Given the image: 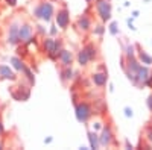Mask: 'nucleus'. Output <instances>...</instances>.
<instances>
[{
	"label": "nucleus",
	"instance_id": "nucleus-1",
	"mask_svg": "<svg viewBox=\"0 0 152 150\" xmlns=\"http://www.w3.org/2000/svg\"><path fill=\"white\" fill-rule=\"evenodd\" d=\"M62 49L64 47H62V41L59 38L56 40L53 36H47L43 40V50L50 61H58V56Z\"/></svg>",
	"mask_w": 152,
	"mask_h": 150
},
{
	"label": "nucleus",
	"instance_id": "nucleus-2",
	"mask_svg": "<svg viewBox=\"0 0 152 150\" xmlns=\"http://www.w3.org/2000/svg\"><path fill=\"white\" fill-rule=\"evenodd\" d=\"M32 14H34L35 18L49 23L50 20L53 18V15H55V6H53L52 2H46V0H44V2H40L34 8Z\"/></svg>",
	"mask_w": 152,
	"mask_h": 150
},
{
	"label": "nucleus",
	"instance_id": "nucleus-3",
	"mask_svg": "<svg viewBox=\"0 0 152 150\" xmlns=\"http://www.w3.org/2000/svg\"><path fill=\"white\" fill-rule=\"evenodd\" d=\"M35 40V28L29 21L20 23V30H18V41L24 46H29Z\"/></svg>",
	"mask_w": 152,
	"mask_h": 150
},
{
	"label": "nucleus",
	"instance_id": "nucleus-4",
	"mask_svg": "<svg viewBox=\"0 0 152 150\" xmlns=\"http://www.w3.org/2000/svg\"><path fill=\"white\" fill-rule=\"evenodd\" d=\"M94 9L104 23L111 20V3L110 0H94Z\"/></svg>",
	"mask_w": 152,
	"mask_h": 150
},
{
	"label": "nucleus",
	"instance_id": "nucleus-5",
	"mask_svg": "<svg viewBox=\"0 0 152 150\" xmlns=\"http://www.w3.org/2000/svg\"><path fill=\"white\" fill-rule=\"evenodd\" d=\"M91 117H93V108L90 103H87V102L76 103V118L81 123H87Z\"/></svg>",
	"mask_w": 152,
	"mask_h": 150
},
{
	"label": "nucleus",
	"instance_id": "nucleus-6",
	"mask_svg": "<svg viewBox=\"0 0 152 150\" xmlns=\"http://www.w3.org/2000/svg\"><path fill=\"white\" fill-rule=\"evenodd\" d=\"M18 30H20V21L14 18L8 24V32H6V43L9 46H17L18 41Z\"/></svg>",
	"mask_w": 152,
	"mask_h": 150
},
{
	"label": "nucleus",
	"instance_id": "nucleus-7",
	"mask_svg": "<svg viewBox=\"0 0 152 150\" xmlns=\"http://www.w3.org/2000/svg\"><path fill=\"white\" fill-rule=\"evenodd\" d=\"M99 144L102 147H110L113 144H116V138H114V133H113V129L111 126H104L102 130H100V135H99Z\"/></svg>",
	"mask_w": 152,
	"mask_h": 150
},
{
	"label": "nucleus",
	"instance_id": "nucleus-8",
	"mask_svg": "<svg viewBox=\"0 0 152 150\" xmlns=\"http://www.w3.org/2000/svg\"><path fill=\"white\" fill-rule=\"evenodd\" d=\"M53 17H55V21H56V26L59 29L64 30V29L69 28V24H70V14H69V11H67L66 6H62L61 9H58Z\"/></svg>",
	"mask_w": 152,
	"mask_h": 150
},
{
	"label": "nucleus",
	"instance_id": "nucleus-9",
	"mask_svg": "<svg viewBox=\"0 0 152 150\" xmlns=\"http://www.w3.org/2000/svg\"><path fill=\"white\" fill-rule=\"evenodd\" d=\"M73 59H75L73 58V53H72V50H69V49H62L59 56H58V61H59V65L61 67H72Z\"/></svg>",
	"mask_w": 152,
	"mask_h": 150
},
{
	"label": "nucleus",
	"instance_id": "nucleus-10",
	"mask_svg": "<svg viewBox=\"0 0 152 150\" xmlns=\"http://www.w3.org/2000/svg\"><path fill=\"white\" fill-rule=\"evenodd\" d=\"M149 68L148 65H140V68L137 70V74H135V86H143L149 78Z\"/></svg>",
	"mask_w": 152,
	"mask_h": 150
},
{
	"label": "nucleus",
	"instance_id": "nucleus-11",
	"mask_svg": "<svg viewBox=\"0 0 152 150\" xmlns=\"http://www.w3.org/2000/svg\"><path fill=\"white\" fill-rule=\"evenodd\" d=\"M11 96L12 99H15V100H20V102H24V100H28L29 96H31V90H29V86H18V88H14L11 91Z\"/></svg>",
	"mask_w": 152,
	"mask_h": 150
},
{
	"label": "nucleus",
	"instance_id": "nucleus-12",
	"mask_svg": "<svg viewBox=\"0 0 152 150\" xmlns=\"http://www.w3.org/2000/svg\"><path fill=\"white\" fill-rule=\"evenodd\" d=\"M76 28H78V30L81 32H88L91 29V18L88 14H82L78 20H76Z\"/></svg>",
	"mask_w": 152,
	"mask_h": 150
},
{
	"label": "nucleus",
	"instance_id": "nucleus-13",
	"mask_svg": "<svg viewBox=\"0 0 152 150\" xmlns=\"http://www.w3.org/2000/svg\"><path fill=\"white\" fill-rule=\"evenodd\" d=\"M91 80L96 86L102 88V86H105L107 82H108V74H107V71H96V73H93Z\"/></svg>",
	"mask_w": 152,
	"mask_h": 150
},
{
	"label": "nucleus",
	"instance_id": "nucleus-14",
	"mask_svg": "<svg viewBox=\"0 0 152 150\" xmlns=\"http://www.w3.org/2000/svg\"><path fill=\"white\" fill-rule=\"evenodd\" d=\"M0 78L6 79V80H15L17 79V74H15V71L12 70L9 65L2 64V65H0Z\"/></svg>",
	"mask_w": 152,
	"mask_h": 150
},
{
	"label": "nucleus",
	"instance_id": "nucleus-15",
	"mask_svg": "<svg viewBox=\"0 0 152 150\" xmlns=\"http://www.w3.org/2000/svg\"><path fill=\"white\" fill-rule=\"evenodd\" d=\"M138 49V52H137V55H138V61H140V64H145V65H152V56L151 55H148L145 50H142L140 47H137Z\"/></svg>",
	"mask_w": 152,
	"mask_h": 150
},
{
	"label": "nucleus",
	"instance_id": "nucleus-16",
	"mask_svg": "<svg viewBox=\"0 0 152 150\" xmlns=\"http://www.w3.org/2000/svg\"><path fill=\"white\" fill-rule=\"evenodd\" d=\"M73 70H72V67H62L61 68V80H62V83H67V82H70L72 79H73Z\"/></svg>",
	"mask_w": 152,
	"mask_h": 150
},
{
	"label": "nucleus",
	"instance_id": "nucleus-17",
	"mask_svg": "<svg viewBox=\"0 0 152 150\" xmlns=\"http://www.w3.org/2000/svg\"><path fill=\"white\" fill-rule=\"evenodd\" d=\"M11 64H12V68H14L15 71H18V73H21L24 70V67H26V64L23 62V59L18 58V56H12L11 58Z\"/></svg>",
	"mask_w": 152,
	"mask_h": 150
},
{
	"label": "nucleus",
	"instance_id": "nucleus-18",
	"mask_svg": "<svg viewBox=\"0 0 152 150\" xmlns=\"http://www.w3.org/2000/svg\"><path fill=\"white\" fill-rule=\"evenodd\" d=\"M84 50L87 52V55H88V58H90V61H94V59L97 58V47H96L93 43L85 44V46H84Z\"/></svg>",
	"mask_w": 152,
	"mask_h": 150
},
{
	"label": "nucleus",
	"instance_id": "nucleus-19",
	"mask_svg": "<svg viewBox=\"0 0 152 150\" xmlns=\"http://www.w3.org/2000/svg\"><path fill=\"white\" fill-rule=\"evenodd\" d=\"M76 59H78V64H79L81 67H87V65H88L90 58H88V55H87V52L84 50V47L78 52V56H76Z\"/></svg>",
	"mask_w": 152,
	"mask_h": 150
},
{
	"label": "nucleus",
	"instance_id": "nucleus-20",
	"mask_svg": "<svg viewBox=\"0 0 152 150\" xmlns=\"http://www.w3.org/2000/svg\"><path fill=\"white\" fill-rule=\"evenodd\" d=\"M88 141H90V147L91 149H99L100 147V144H99V135L94 130H88Z\"/></svg>",
	"mask_w": 152,
	"mask_h": 150
},
{
	"label": "nucleus",
	"instance_id": "nucleus-21",
	"mask_svg": "<svg viewBox=\"0 0 152 150\" xmlns=\"http://www.w3.org/2000/svg\"><path fill=\"white\" fill-rule=\"evenodd\" d=\"M135 47L132 46V44H128L126 46V49H125V58H131V56H135Z\"/></svg>",
	"mask_w": 152,
	"mask_h": 150
},
{
	"label": "nucleus",
	"instance_id": "nucleus-22",
	"mask_svg": "<svg viewBox=\"0 0 152 150\" xmlns=\"http://www.w3.org/2000/svg\"><path fill=\"white\" fill-rule=\"evenodd\" d=\"M104 32H105L104 24H97V26H94V29H93V35H97V36H102Z\"/></svg>",
	"mask_w": 152,
	"mask_h": 150
},
{
	"label": "nucleus",
	"instance_id": "nucleus-23",
	"mask_svg": "<svg viewBox=\"0 0 152 150\" xmlns=\"http://www.w3.org/2000/svg\"><path fill=\"white\" fill-rule=\"evenodd\" d=\"M110 32H111L113 35H117V33H119V29H117V23H116V21H113V23L110 24Z\"/></svg>",
	"mask_w": 152,
	"mask_h": 150
},
{
	"label": "nucleus",
	"instance_id": "nucleus-24",
	"mask_svg": "<svg viewBox=\"0 0 152 150\" xmlns=\"http://www.w3.org/2000/svg\"><path fill=\"white\" fill-rule=\"evenodd\" d=\"M102 128H104V126H102V123H100L99 120H96V121L93 123V126H91V130H94V132H97L99 129H100V130H102Z\"/></svg>",
	"mask_w": 152,
	"mask_h": 150
},
{
	"label": "nucleus",
	"instance_id": "nucleus-25",
	"mask_svg": "<svg viewBox=\"0 0 152 150\" xmlns=\"http://www.w3.org/2000/svg\"><path fill=\"white\" fill-rule=\"evenodd\" d=\"M146 141H148L149 146L152 147V129H151V128L146 129Z\"/></svg>",
	"mask_w": 152,
	"mask_h": 150
},
{
	"label": "nucleus",
	"instance_id": "nucleus-26",
	"mask_svg": "<svg viewBox=\"0 0 152 150\" xmlns=\"http://www.w3.org/2000/svg\"><path fill=\"white\" fill-rule=\"evenodd\" d=\"M134 114H132V109L129 108V106H126L125 108V117H128V118H131Z\"/></svg>",
	"mask_w": 152,
	"mask_h": 150
},
{
	"label": "nucleus",
	"instance_id": "nucleus-27",
	"mask_svg": "<svg viewBox=\"0 0 152 150\" xmlns=\"http://www.w3.org/2000/svg\"><path fill=\"white\" fill-rule=\"evenodd\" d=\"M146 86H149V88H152V71L149 73V78H148V80H146V83H145Z\"/></svg>",
	"mask_w": 152,
	"mask_h": 150
},
{
	"label": "nucleus",
	"instance_id": "nucleus-28",
	"mask_svg": "<svg viewBox=\"0 0 152 150\" xmlns=\"http://www.w3.org/2000/svg\"><path fill=\"white\" fill-rule=\"evenodd\" d=\"M146 103H148V108H149V111L152 112V94L148 97V102H146Z\"/></svg>",
	"mask_w": 152,
	"mask_h": 150
},
{
	"label": "nucleus",
	"instance_id": "nucleus-29",
	"mask_svg": "<svg viewBox=\"0 0 152 150\" xmlns=\"http://www.w3.org/2000/svg\"><path fill=\"white\" fill-rule=\"evenodd\" d=\"M6 2V5H9V6H15L17 5V0H5Z\"/></svg>",
	"mask_w": 152,
	"mask_h": 150
},
{
	"label": "nucleus",
	"instance_id": "nucleus-30",
	"mask_svg": "<svg viewBox=\"0 0 152 150\" xmlns=\"http://www.w3.org/2000/svg\"><path fill=\"white\" fill-rule=\"evenodd\" d=\"M56 33H58V30H56V26H52V29H50V35L53 36V35H56Z\"/></svg>",
	"mask_w": 152,
	"mask_h": 150
},
{
	"label": "nucleus",
	"instance_id": "nucleus-31",
	"mask_svg": "<svg viewBox=\"0 0 152 150\" xmlns=\"http://www.w3.org/2000/svg\"><path fill=\"white\" fill-rule=\"evenodd\" d=\"M37 30H38V32H40V33H43V35L46 33V30H44V29H43L41 26H37Z\"/></svg>",
	"mask_w": 152,
	"mask_h": 150
},
{
	"label": "nucleus",
	"instance_id": "nucleus-32",
	"mask_svg": "<svg viewBox=\"0 0 152 150\" xmlns=\"http://www.w3.org/2000/svg\"><path fill=\"white\" fill-rule=\"evenodd\" d=\"M5 132V129H3V124H2V121H0V135H2Z\"/></svg>",
	"mask_w": 152,
	"mask_h": 150
},
{
	"label": "nucleus",
	"instance_id": "nucleus-33",
	"mask_svg": "<svg viewBox=\"0 0 152 150\" xmlns=\"http://www.w3.org/2000/svg\"><path fill=\"white\" fill-rule=\"evenodd\" d=\"M132 17H138V11H134L132 12Z\"/></svg>",
	"mask_w": 152,
	"mask_h": 150
},
{
	"label": "nucleus",
	"instance_id": "nucleus-34",
	"mask_svg": "<svg viewBox=\"0 0 152 150\" xmlns=\"http://www.w3.org/2000/svg\"><path fill=\"white\" fill-rule=\"evenodd\" d=\"M94 2V0H87V3H93Z\"/></svg>",
	"mask_w": 152,
	"mask_h": 150
},
{
	"label": "nucleus",
	"instance_id": "nucleus-35",
	"mask_svg": "<svg viewBox=\"0 0 152 150\" xmlns=\"http://www.w3.org/2000/svg\"><path fill=\"white\" fill-rule=\"evenodd\" d=\"M2 147H3V144H2V143H0V149H2Z\"/></svg>",
	"mask_w": 152,
	"mask_h": 150
}]
</instances>
